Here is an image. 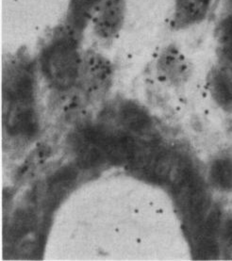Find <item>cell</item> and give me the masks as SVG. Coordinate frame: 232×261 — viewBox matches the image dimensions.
I'll return each mask as SVG.
<instances>
[{
	"label": "cell",
	"mask_w": 232,
	"mask_h": 261,
	"mask_svg": "<svg viewBox=\"0 0 232 261\" xmlns=\"http://www.w3.org/2000/svg\"><path fill=\"white\" fill-rule=\"evenodd\" d=\"M212 180L221 190L232 189V165L227 160H217L211 169Z\"/></svg>",
	"instance_id": "6"
},
{
	"label": "cell",
	"mask_w": 232,
	"mask_h": 261,
	"mask_svg": "<svg viewBox=\"0 0 232 261\" xmlns=\"http://www.w3.org/2000/svg\"><path fill=\"white\" fill-rule=\"evenodd\" d=\"M214 98L220 106L232 108V79L224 71H217L212 81Z\"/></svg>",
	"instance_id": "4"
},
{
	"label": "cell",
	"mask_w": 232,
	"mask_h": 261,
	"mask_svg": "<svg viewBox=\"0 0 232 261\" xmlns=\"http://www.w3.org/2000/svg\"><path fill=\"white\" fill-rule=\"evenodd\" d=\"M42 66L45 76L57 88L72 86L80 68L75 40L69 36L56 39L44 51Z\"/></svg>",
	"instance_id": "1"
},
{
	"label": "cell",
	"mask_w": 232,
	"mask_h": 261,
	"mask_svg": "<svg viewBox=\"0 0 232 261\" xmlns=\"http://www.w3.org/2000/svg\"><path fill=\"white\" fill-rule=\"evenodd\" d=\"M222 232V241L224 245V250L226 254H232V216L226 218L221 229Z\"/></svg>",
	"instance_id": "9"
},
{
	"label": "cell",
	"mask_w": 232,
	"mask_h": 261,
	"mask_svg": "<svg viewBox=\"0 0 232 261\" xmlns=\"http://www.w3.org/2000/svg\"><path fill=\"white\" fill-rule=\"evenodd\" d=\"M121 120L133 131H145L150 126V119L145 112L134 104L125 105L121 112Z\"/></svg>",
	"instance_id": "5"
},
{
	"label": "cell",
	"mask_w": 232,
	"mask_h": 261,
	"mask_svg": "<svg viewBox=\"0 0 232 261\" xmlns=\"http://www.w3.org/2000/svg\"><path fill=\"white\" fill-rule=\"evenodd\" d=\"M220 41L224 54L232 67V12L229 13L220 25Z\"/></svg>",
	"instance_id": "7"
},
{
	"label": "cell",
	"mask_w": 232,
	"mask_h": 261,
	"mask_svg": "<svg viewBox=\"0 0 232 261\" xmlns=\"http://www.w3.org/2000/svg\"><path fill=\"white\" fill-rule=\"evenodd\" d=\"M102 0H73L72 15L76 23H82L83 19L87 18L95 12Z\"/></svg>",
	"instance_id": "8"
},
{
	"label": "cell",
	"mask_w": 232,
	"mask_h": 261,
	"mask_svg": "<svg viewBox=\"0 0 232 261\" xmlns=\"http://www.w3.org/2000/svg\"><path fill=\"white\" fill-rule=\"evenodd\" d=\"M213 0H176L174 24L178 29L188 28L203 21Z\"/></svg>",
	"instance_id": "3"
},
{
	"label": "cell",
	"mask_w": 232,
	"mask_h": 261,
	"mask_svg": "<svg viewBox=\"0 0 232 261\" xmlns=\"http://www.w3.org/2000/svg\"><path fill=\"white\" fill-rule=\"evenodd\" d=\"M124 0H102L93 15L94 29L101 38H112L121 30L125 19Z\"/></svg>",
	"instance_id": "2"
}]
</instances>
